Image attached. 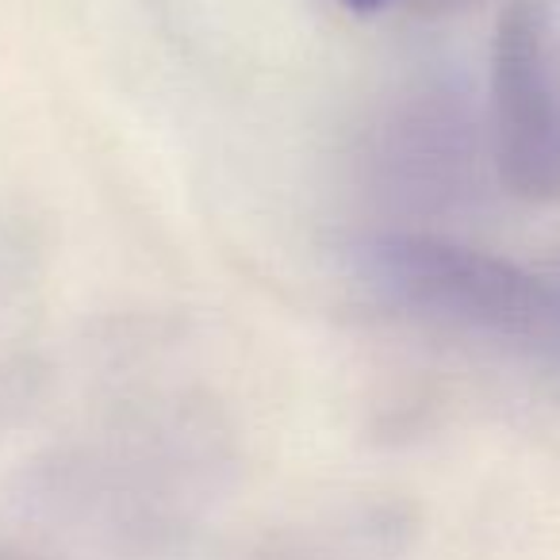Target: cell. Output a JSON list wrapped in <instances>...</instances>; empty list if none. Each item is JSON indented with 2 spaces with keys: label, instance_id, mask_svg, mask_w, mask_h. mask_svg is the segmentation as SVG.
<instances>
[{
  "label": "cell",
  "instance_id": "6da1fadb",
  "mask_svg": "<svg viewBox=\"0 0 560 560\" xmlns=\"http://www.w3.org/2000/svg\"><path fill=\"white\" fill-rule=\"evenodd\" d=\"M361 272L396 307L511 342L560 338V292L503 257L438 238H373Z\"/></svg>",
  "mask_w": 560,
  "mask_h": 560
},
{
  "label": "cell",
  "instance_id": "3957f363",
  "mask_svg": "<svg viewBox=\"0 0 560 560\" xmlns=\"http://www.w3.org/2000/svg\"><path fill=\"white\" fill-rule=\"evenodd\" d=\"M338 4H346L350 12H376L384 0H338Z\"/></svg>",
  "mask_w": 560,
  "mask_h": 560
},
{
  "label": "cell",
  "instance_id": "7a4b0ae2",
  "mask_svg": "<svg viewBox=\"0 0 560 560\" xmlns=\"http://www.w3.org/2000/svg\"><path fill=\"white\" fill-rule=\"evenodd\" d=\"M491 142L514 196L560 203V39L545 0H506L495 20Z\"/></svg>",
  "mask_w": 560,
  "mask_h": 560
}]
</instances>
